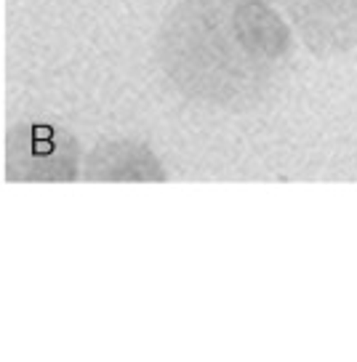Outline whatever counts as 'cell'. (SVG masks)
Instances as JSON below:
<instances>
[{"label":"cell","instance_id":"cell-1","mask_svg":"<svg viewBox=\"0 0 357 362\" xmlns=\"http://www.w3.org/2000/svg\"><path fill=\"white\" fill-rule=\"evenodd\" d=\"M296 35L269 0H176L155 33V62L198 107L248 112L288 75Z\"/></svg>","mask_w":357,"mask_h":362},{"label":"cell","instance_id":"cell-2","mask_svg":"<svg viewBox=\"0 0 357 362\" xmlns=\"http://www.w3.org/2000/svg\"><path fill=\"white\" fill-rule=\"evenodd\" d=\"M80 144L56 123L11 125L6 139L8 181H75L80 179Z\"/></svg>","mask_w":357,"mask_h":362},{"label":"cell","instance_id":"cell-3","mask_svg":"<svg viewBox=\"0 0 357 362\" xmlns=\"http://www.w3.org/2000/svg\"><path fill=\"white\" fill-rule=\"evenodd\" d=\"M314 57H341L357 48V0H269Z\"/></svg>","mask_w":357,"mask_h":362},{"label":"cell","instance_id":"cell-4","mask_svg":"<svg viewBox=\"0 0 357 362\" xmlns=\"http://www.w3.org/2000/svg\"><path fill=\"white\" fill-rule=\"evenodd\" d=\"M83 181H115V184H152L166 181L168 170L152 147L134 139H110L99 141L83 158Z\"/></svg>","mask_w":357,"mask_h":362}]
</instances>
